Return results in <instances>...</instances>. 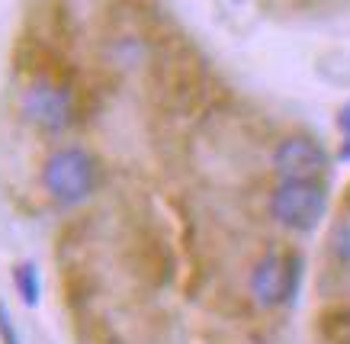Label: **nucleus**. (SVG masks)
<instances>
[{"instance_id":"0eeeda50","label":"nucleus","mask_w":350,"mask_h":344,"mask_svg":"<svg viewBox=\"0 0 350 344\" xmlns=\"http://www.w3.org/2000/svg\"><path fill=\"white\" fill-rule=\"evenodd\" d=\"M331 251H334L340 261L350 264V222H340V226L334 228V235H331Z\"/></svg>"},{"instance_id":"20e7f679","label":"nucleus","mask_w":350,"mask_h":344,"mask_svg":"<svg viewBox=\"0 0 350 344\" xmlns=\"http://www.w3.org/2000/svg\"><path fill=\"white\" fill-rule=\"evenodd\" d=\"M273 171L280 181H325L331 155L312 135H289L273 148Z\"/></svg>"},{"instance_id":"1a4fd4ad","label":"nucleus","mask_w":350,"mask_h":344,"mask_svg":"<svg viewBox=\"0 0 350 344\" xmlns=\"http://www.w3.org/2000/svg\"><path fill=\"white\" fill-rule=\"evenodd\" d=\"M338 129L344 132V135H350V103H344L338 113Z\"/></svg>"},{"instance_id":"39448f33","label":"nucleus","mask_w":350,"mask_h":344,"mask_svg":"<svg viewBox=\"0 0 350 344\" xmlns=\"http://www.w3.org/2000/svg\"><path fill=\"white\" fill-rule=\"evenodd\" d=\"M71 94L68 87L52 84V81H36L23 94V116L42 132H62L71 122Z\"/></svg>"},{"instance_id":"423d86ee","label":"nucleus","mask_w":350,"mask_h":344,"mask_svg":"<svg viewBox=\"0 0 350 344\" xmlns=\"http://www.w3.org/2000/svg\"><path fill=\"white\" fill-rule=\"evenodd\" d=\"M13 283H16V293H20V300L36 309L39 300H42V277H39V267L32 264V261H23L13 267Z\"/></svg>"},{"instance_id":"f03ea898","label":"nucleus","mask_w":350,"mask_h":344,"mask_svg":"<svg viewBox=\"0 0 350 344\" xmlns=\"http://www.w3.org/2000/svg\"><path fill=\"white\" fill-rule=\"evenodd\" d=\"M42 187L49 190L55 203L77 206L94 194L96 187V164L84 148H58L49 155L42 168Z\"/></svg>"},{"instance_id":"9d476101","label":"nucleus","mask_w":350,"mask_h":344,"mask_svg":"<svg viewBox=\"0 0 350 344\" xmlns=\"http://www.w3.org/2000/svg\"><path fill=\"white\" fill-rule=\"evenodd\" d=\"M338 158H340V161H350V135H344V139H340V151H338Z\"/></svg>"},{"instance_id":"f257e3e1","label":"nucleus","mask_w":350,"mask_h":344,"mask_svg":"<svg viewBox=\"0 0 350 344\" xmlns=\"http://www.w3.org/2000/svg\"><path fill=\"white\" fill-rule=\"evenodd\" d=\"M328 213L325 181H280L270 194V215L276 226L308 235L321 226Z\"/></svg>"},{"instance_id":"6e6552de","label":"nucleus","mask_w":350,"mask_h":344,"mask_svg":"<svg viewBox=\"0 0 350 344\" xmlns=\"http://www.w3.org/2000/svg\"><path fill=\"white\" fill-rule=\"evenodd\" d=\"M0 341L3 344H20V334H16V328H13L10 312L3 309V302H0Z\"/></svg>"},{"instance_id":"7ed1b4c3","label":"nucleus","mask_w":350,"mask_h":344,"mask_svg":"<svg viewBox=\"0 0 350 344\" xmlns=\"http://www.w3.org/2000/svg\"><path fill=\"white\" fill-rule=\"evenodd\" d=\"M302 264L306 261L296 251H289V254L270 251L257 261L254 270H251V293H254L257 306L280 309V306L296 302L299 283H302Z\"/></svg>"}]
</instances>
